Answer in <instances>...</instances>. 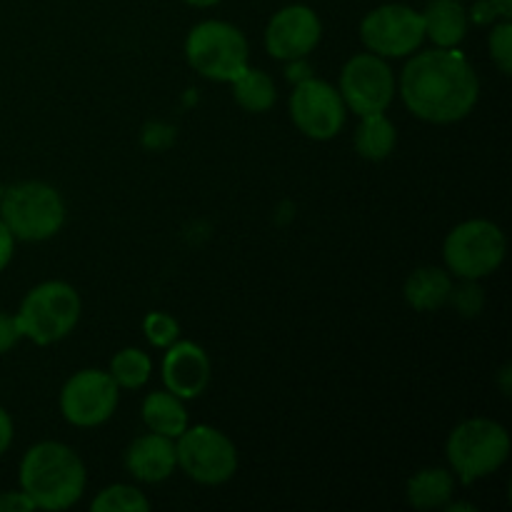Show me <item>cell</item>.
<instances>
[{
	"mask_svg": "<svg viewBox=\"0 0 512 512\" xmlns=\"http://www.w3.org/2000/svg\"><path fill=\"white\" fill-rule=\"evenodd\" d=\"M405 108L430 125H453L468 118L480 100V78L458 48L413 53L398 78Z\"/></svg>",
	"mask_w": 512,
	"mask_h": 512,
	"instance_id": "1",
	"label": "cell"
},
{
	"mask_svg": "<svg viewBox=\"0 0 512 512\" xmlns=\"http://www.w3.org/2000/svg\"><path fill=\"white\" fill-rule=\"evenodd\" d=\"M18 483L20 490L33 500L35 510L63 512L83 498L88 470L70 445L40 440L25 450L18 468Z\"/></svg>",
	"mask_w": 512,
	"mask_h": 512,
	"instance_id": "2",
	"label": "cell"
},
{
	"mask_svg": "<svg viewBox=\"0 0 512 512\" xmlns=\"http://www.w3.org/2000/svg\"><path fill=\"white\" fill-rule=\"evenodd\" d=\"M510 433L493 418H468L453 428L445 455L453 475L463 485L480 483L498 473L510 458Z\"/></svg>",
	"mask_w": 512,
	"mask_h": 512,
	"instance_id": "3",
	"label": "cell"
},
{
	"mask_svg": "<svg viewBox=\"0 0 512 512\" xmlns=\"http://www.w3.org/2000/svg\"><path fill=\"white\" fill-rule=\"evenodd\" d=\"M80 315H83V300L78 290L65 280H45L25 293L15 320L23 340L45 348L68 338L78 328Z\"/></svg>",
	"mask_w": 512,
	"mask_h": 512,
	"instance_id": "4",
	"label": "cell"
},
{
	"mask_svg": "<svg viewBox=\"0 0 512 512\" xmlns=\"http://www.w3.org/2000/svg\"><path fill=\"white\" fill-rule=\"evenodd\" d=\"M68 210L58 188L43 180H23L3 190L0 220L15 240L45 243L63 230Z\"/></svg>",
	"mask_w": 512,
	"mask_h": 512,
	"instance_id": "5",
	"label": "cell"
},
{
	"mask_svg": "<svg viewBox=\"0 0 512 512\" xmlns=\"http://www.w3.org/2000/svg\"><path fill=\"white\" fill-rule=\"evenodd\" d=\"M508 255V238L493 220L473 218L455 225L443 243L445 270L460 280H483L498 273Z\"/></svg>",
	"mask_w": 512,
	"mask_h": 512,
	"instance_id": "6",
	"label": "cell"
},
{
	"mask_svg": "<svg viewBox=\"0 0 512 512\" xmlns=\"http://www.w3.org/2000/svg\"><path fill=\"white\" fill-rule=\"evenodd\" d=\"M185 60L195 73L215 83H233L250 65V45L243 30L225 20H203L185 38Z\"/></svg>",
	"mask_w": 512,
	"mask_h": 512,
	"instance_id": "7",
	"label": "cell"
},
{
	"mask_svg": "<svg viewBox=\"0 0 512 512\" xmlns=\"http://www.w3.org/2000/svg\"><path fill=\"white\" fill-rule=\"evenodd\" d=\"M175 455L178 468L193 483L225 485L238 473V448L223 430L213 425H188L175 438Z\"/></svg>",
	"mask_w": 512,
	"mask_h": 512,
	"instance_id": "8",
	"label": "cell"
},
{
	"mask_svg": "<svg viewBox=\"0 0 512 512\" xmlns=\"http://www.w3.org/2000/svg\"><path fill=\"white\" fill-rule=\"evenodd\" d=\"M360 40L368 53L385 60L410 58L425 40L423 13L403 3H385L360 20Z\"/></svg>",
	"mask_w": 512,
	"mask_h": 512,
	"instance_id": "9",
	"label": "cell"
},
{
	"mask_svg": "<svg viewBox=\"0 0 512 512\" xmlns=\"http://www.w3.org/2000/svg\"><path fill=\"white\" fill-rule=\"evenodd\" d=\"M338 90L345 108L363 118V115L388 113L398 95V78L385 58L375 53H358L345 60Z\"/></svg>",
	"mask_w": 512,
	"mask_h": 512,
	"instance_id": "10",
	"label": "cell"
},
{
	"mask_svg": "<svg viewBox=\"0 0 512 512\" xmlns=\"http://www.w3.org/2000/svg\"><path fill=\"white\" fill-rule=\"evenodd\" d=\"M120 388L108 370L85 368L70 375L60 388L58 405L65 423L73 428H100L115 415Z\"/></svg>",
	"mask_w": 512,
	"mask_h": 512,
	"instance_id": "11",
	"label": "cell"
},
{
	"mask_svg": "<svg viewBox=\"0 0 512 512\" xmlns=\"http://www.w3.org/2000/svg\"><path fill=\"white\" fill-rule=\"evenodd\" d=\"M290 120L305 138L325 143L343 133L348 108L335 85L313 75L290 93Z\"/></svg>",
	"mask_w": 512,
	"mask_h": 512,
	"instance_id": "12",
	"label": "cell"
},
{
	"mask_svg": "<svg viewBox=\"0 0 512 512\" xmlns=\"http://www.w3.org/2000/svg\"><path fill=\"white\" fill-rule=\"evenodd\" d=\"M320 38H323V23H320L318 13L300 3L280 8L268 20L263 35L270 58L283 60V63L295 58H308L318 48Z\"/></svg>",
	"mask_w": 512,
	"mask_h": 512,
	"instance_id": "13",
	"label": "cell"
},
{
	"mask_svg": "<svg viewBox=\"0 0 512 512\" xmlns=\"http://www.w3.org/2000/svg\"><path fill=\"white\" fill-rule=\"evenodd\" d=\"M160 373H163L165 390L183 400H195L208 390L213 380V363L203 345L193 340H175L170 348H165Z\"/></svg>",
	"mask_w": 512,
	"mask_h": 512,
	"instance_id": "14",
	"label": "cell"
},
{
	"mask_svg": "<svg viewBox=\"0 0 512 512\" xmlns=\"http://www.w3.org/2000/svg\"><path fill=\"white\" fill-rule=\"evenodd\" d=\"M125 470L133 475L138 483L158 485L165 483L178 468V455H175V440L158 433L138 435L133 443L125 448L123 455Z\"/></svg>",
	"mask_w": 512,
	"mask_h": 512,
	"instance_id": "15",
	"label": "cell"
},
{
	"mask_svg": "<svg viewBox=\"0 0 512 512\" xmlns=\"http://www.w3.org/2000/svg\"><path fill=\"white\" fill-rule=\"evenodd\" d=\"M425 40L433 48H460L468 38V8L460 0H430L423 10Z\"/></svg>",
	"mask_w": 512,
	"mask_h": 512,
	"instance_id": "16",
	"label": "cell"
},
{
	"mask_svg": "<svg viewBox=\"0 0 512 512\" xmlns=\"http://www.w3.org/2000/svg\"><path fill=\"white\" fill-rule=\"evenodd\" d=\"M453 293V275L438 265H423L405 280V303L418 313H435L450 303Z\"/></svg>",
	"mask_w": 512,
	"mask_h": 512,
	"instance_id": "17",
	"label": "cell"
},
{
	"mask_svg": "<svg viewBox=\"0 0 512 512\" xmlns=\"http://www.w3.org/2000/svg\"><path fill=\"white\" fill-rule=\"evenodd\" d=\"M140 415H143V423L150 433L165 435V438L173 440L190 425L185 400L170 393V390H153V393L145 395L143 405H140Z\"/></svg>",
	"mask_w": 512,
	"mask_h": 512,
	"instance_id": "18",
	"label": "cell"
},
{
	"mask_svg": "<svg viewBox=\"0 0 512 512\" xmlns=\"http://www.w3.org/2000/svg\"><path fill=\"white\" fill-rule=\"evenodd\" d=\"M455 495V475L448 468H423L405 485V500L415 510H443Z\"/></svg>",
	"mask_w": 512,
	"mask_h": 512,
	"instance_id": "19",
	"label": "cell"
},
{
	"mask_svg": "<svg viewBox=\"0 0 512 512\" xmlns=\"http://www.w3.org/2000/svg\"><path fill=\"white\" fill-rule=\"evenodd\" d=\"M395 145H398V130L388 115L373 113L360 118L358 128H355V150L360 158L380 163L393 155Z\"/></svg>",
	"mask_w": 512,
	"mask_h": 512,
	"instance_id": "20",
	"label": "cell"
},
{
	"mask_svg": "<svg viewBox=\"0 0 512 512\" xmlns=\"http://www.w3.org/2000/svg\"><path fill=\"white\" fill-rule=\"evenodd\" d=\"M230 85H233L235 103H238L245 113H268L275 105V100H278L275 80L260 68H250L248 65V68H245Z\"/></svg>",
	"mask_w": 512,
	"mask_h": 512,
	"instance_id": "21",
	"label": "cell"
},
{
	"mask_svg": "<svg viewBox=\"0 0 512 512\" xmlns=\"http://www.w3.org/2000/svg\"><path fill=\"white\" fill-rule=\"evenodd\" d=\"M108 373L120 390H140L153 375V358L140 348H123L110 358Z\"/></svg>",
	"mask_w": 512,
	"mask_h": 512,
	"instance_id": "22",
	"label": "cell"
},
{
	"mask_svg": "<svg viewBox=\"0 0 512 512\" xmlns=\"http://www.w3.org/2000/svg\"><path fill=\"white\" fill-rule=\"evenodd\" d=\"M93 512H148L150 500L140 488L128 483H115L100 490L90 503Z\"/></svg>",
	"mask_w": 512,
	"mask_h": 512,
	"instance_id": "23",
	"label": "cell"
},
{
	"mask_svg": "<svg viewBox=\"0 0 512 512\" xmlns=\"http://www.w3.org/2000/svg\"><path fill=\"white\" fill-rule=\"evenodd\" d=\"M143 333L153 348L165 350L180 340V325L173 315L163 313V310H153V313L145 315L143 320Z\"/></svg>",
	"mask_w": 512,
	"mask_h": 512,
	"instance_id": "24",
	"label": "cell"
},
{
	"mask_svg": "<svg viewBox=\"0 0 512 512\" xmlns=\"http://www.w3.org/2000/svg\"><path fill=\"white\" fill-rule=\"evenodd\" d=\"M490 60L503 75L512 73V23L510 20H495L488 35Z\"/></svg>",
	"mask_w": 512,
	"mask_h": 512,
	"instance_id": "25",
	"label": "cell"
},
{
	"mask_svg": "<svg viewBox=\"0 0 512 512\" xmlns=\"http://www.w3.org/2000/svg\"><path fill=\"white\" fill-rule=\"evenodd\" d=\"M450 303L463 318H478L485 308V290L480 288V280H463L458 288L453 285Z\"/></svg>",
	"mask_w": 512,
	"mask_h": 512,
	"instance_id": "26",
	"label": "cell"
},
{
	"mask_svg": "<svg viewBox=\"0 0 512 512\" xmlns=\"http://www.w3.org/2000/svg\"><path fill=\"white\" fill-rule=\"evenodd\" d=\"M20 340H23V335H20L15 313L10 315V313H5V310H0V355L10 353V350H13Z\"/></svg>",
	"mask_w": 512,
	"mask_h": 512,
	"instance_id": "27",
	"label": "cell"
},
{
	"mask_svg": "<svg viewBox=\"0 0 512 512\" xmlns=\"http://www.w3.org/2000/svg\"><path fill=\"white\" fill-rule=\"evenodd\" d=\"M30 510H35V505L23 490H5V493H0V512H30Z\"/></svg>",
	"mask_w": 512,
	"mask_h": 512,
	"instance_id": "28",
	"label": "cell"
},
{
	"mask_svg": "<svg viewBox=\"0 0 512 512\" xmlns=\"http://www.w3.org/2000/svg\"><path fill=\"white\" fill-rule=\"evenodd\" d=\"M285 78H288V83L293 85L303 83V80L313 78V65L308 63V58L288 60V63H285Z\"/></svg>",
	"mask_w": 512,
	"mask_h": 512,
	"instance_id": "29",
	"label": "cell"
},
{
	"mask_svg": "<svg viewBox=\"0 0 512 512\" xmlns=\"http://www.w3.org/2000/svg\"><path fill=\"white\" fill-rule=\"evenodd\" d=\"M15 243H18V240H15V235L10 233L8 225L0 220V273H3L10 263H13Z\"/></svg>",
	"mask_w": 512,
	"mask_h": 512,
	"instance_id": "30",
	"label": "cell"
},
{
	"mask_svg": "<svg viewBox=\"0 0 512 512\" xmlns=\"http://www.w3.org/2000/svg\"><path fill=\"white\" fill-rule=\"evenodd\" d=\"M468 18L473 20L475 25H493L500 15L490 0H478V3L473 5V10H468Z\"/></svg>",
	"mask_w": 512,
	"mask_h": 512,
	"instance_id": "31",
	"label": "cell"
},
{
	"mask_svg": "<svg viewBox=\"0 0 512 512\" xmlns=\"http://www.w3.org/2000/svg\"><path fill=\"white\" fill-rule=\"evenodd\" d=\"M13 438H15V425H13V418H10L8 410L0 405V455H5L10 450V445H13Z\"/></svg>",
	"mask_w": 512,
	"mask_h": 512,
	"instance_id": "32",
	"label": "cell"
},
{
	"mask_svg": "<svg viewBox=\"0 0 512 512\" xmlns=\"http://www.w3.org/2000/svg\"><path fill=\"white\" fill-rule=\"evenodd\" d=\"M493 3V8L498 10V15L503 20H510L512 18V0H490Z\"/></svg>",
	"mask_w": 512,
	"mask_h": 512,
	"instance_id": "33",
	"label": "cell"
},
{
	"mask_svg": "<svg viewBox=\"0 0 512 512\" xmlns=\"http://www.w3.org/2000/svg\"><path fill=\"white\" fill-rule=\"evenodd\" d=\"M500 385H503V395H510V365L500 370Z\"/></svg>",
	"mask_w": 512,
	"mask_h": 512,
	"instance_id": "34",
	"label": "cell"
},
{
	"mask_svg": "<svg viewBox=\"0 0 512 512\" xmlns=\"http://www.w3.org/2000/svg\"><path fill=\"white\" fill-rule=\"evenodd\" d=\"M188 5H193V8H213V5H218L220 0H185Z\"/></svg>",
	"mask_w": 512,
	"mask_h": 512,
	"instance_id": "35",
	"label": "cell"
},
{
	"mask_svg": "<svg viewBox=\"0 0 512 512\" xmlns=\"http://www.w3.org/2000/svg\"><path fill=\"white\" fill-rule=\"evenodd\" d=\"M3 190H5V188H3V185H0V200H3Z\"/></svg>",
	"mask_w": 512,
	"mask_h": 512,
	"instance_id": "36",
	"label": "cell"
}]
</instances>
